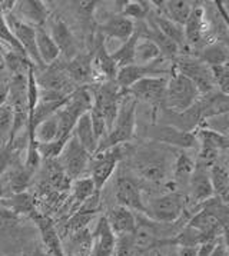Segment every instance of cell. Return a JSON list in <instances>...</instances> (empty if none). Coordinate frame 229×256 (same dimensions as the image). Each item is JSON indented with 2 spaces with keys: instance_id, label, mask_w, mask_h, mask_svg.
I'll return each instance as SVG.
<instances>
[{
  "instance_id": "6da1fadb",
  "label": "cell",
  "mask_w": 229,
  "mask_h": 256,
  "mask_svg": "<svg viewBox=\"0 0 229 256\" xmlns=\"http://www.w3.org/2000/svg\"><path fill=\"white\" fill-rule=\"evenodd\" d=\"M129 166L134 174L148 184L164 186L172 179V164L176 150L165 144H140L129 152Z\"/></svg>"
},
{
  "instance_id": "7a4b0ae2",
  "label": "cell",
  "mask_w": 229,
  "mask_h": 256,
  "mask_svg": "<svg viewBox=\"0 0 229 256\" xmlns=\"http://www.w3.org/2000/svg\"><path fill=\"white\" fill-rule=\"evenodd\" d=\"M138 102L134 98L124 94L118 114L114 119V126L109 130V134H106L102 142H99L98 149L94 154H100L108 149H112L116 146H122V144H129L135 139L136 134V109Z\"/></svg>"
},
{
  "instance_id": "3957f363",
  "label": "cell",
  "mask_w": 229,
  "mask_h": 256,
  "mask_svg": "<svg viewBox=\"0 0 229 256\" xmlns=\"http://www.w3.org/2000/svg\"><path fill=\"white\" fill-rule=\"evenodd\" d=\"M169 74L170 78H168L166 92L162 108L174 112H184L198 100L200 93L188 78L178 72L174 64Z\"/></svg>"
},
{
  "instance_id": "277c9868",
  "label": "cell",
  "mask_w": 229,
  "mask_h": 256,
  "mask_svg": "<svg viewBox=\"0 0 229 256\" xmlns=\"http://www.w3.org/2000/svg\"><path fill=\"white\" fill-rule=\"evenodd\" d=\"M186 204V198L182 194L169 192L145 204V216L158 224H175L184 215Z\"/></svg>"
},
{
  "instance_id": "5b68a950",
  "label": "cell",
  "mask_w": 229,
  "mask_h": 256,
  "mask_svg": "<svg viewBox=\"0 0 229 256\" xmlns=\"http://www.w3.org/2000/svg\"><path fill=\"white\" fill-rule=\"evenodd\" d=\"M166 84V76H152V78H145V79L138 80L124 92L128 96L134 98L138 103L144 102L150 104L154 109L152 112V116H154L164 106Z\"/></svg>"
},
{
  "instance_id": "8992f818",
  "label": "cell",
  "mask_w": 229,
  "mask_h": 256,
  "mask_svg": "<svg viewBox=\"0 0 229 256\" xmlns=\"http://www.w3.org/2000/svg\"><path fill=\"white\" fill-rule=\"evenodd\" d=\"M90 93H92V99H94L92 106L99 109V112L104 114V122L108 126V134H109V130L114 126L119 104H120V100H122L125 92L114 80V82H104L98 86H94L90 89Z\"/></svg>"
},
{
  "instance_id": "52a82bcc",
  "label": "cell",
  "mask_w": 229,
  "mask_h": 256,
  "mask_svg": "<svg viewBox=\"0 0 229 256\" xmlns=\"http://www.w3.org/2000/svg\"><path fill=\"white\" fill-rule=\"evenodd\" d=\"M144 136L149 142L165 144L169 148H178L180 150L184 149H194L198 146V140L195 134L182 132L176 128H172L164 123H150L144 129Z\"/></svg>"
},
{
  "instance_id": "ba28073f",
  "label": "cell",
  "mask_w": 229,
  "mask_h": 256,
  "mask_svg": "<svg viewBox=\"0 0 229 256\" xmlns=\"http://www.w3.org/2000/svg\"><path fill=\"white\" fill-rule=\"evenodd\" d=\"M172 63H174V68L178 72L184 74L185 78H188L196 86V89L200 94H206L209 92L218 90L215 86V82H214L209 66L202 63L195 56H189V54L179 56L176 60L172 62Z\"/></svg>"
},
{
  "instance_id": "9c48e42d",
  "label": "cell",
  "mask_w": 229,
  "mask_h": 256,
  "mask_svg": "<svg viewBox=\"0 0 229 256\" xmlns=\"http://www.w3.org/2000/svg\"><path fill=\"white\" fill-rule=\"evenodd\" d=\"M124 154H125L122 150V146H116L100 154H94L90 158V179L94 180L96 194L100 195L104 186L112 178L119 162L124 159Z\"/></svg>"
},
{
  "instance_id": "30bf717a",
  "label": "cell",
  "mask_w": 229,
  "mask_h": 256,
  "mask_svg": "<svg viewBox=\"0 0 229 256\" xmlns=\"http://www.w3.org/2000/svg\"><path fill=\"white\" fill-rule=\"evenodd\" d=\"M34 78L39 86V90H44V92L56 93L68 98L78 89V86L69 79L68 73L64 72L63 64L53 63L50 66H46L39 73L34 69Z\"/></svg>"
},
{
  "instance_id": "8fae6325",
  "label": "cell",
  "mask_w": 229,
  "mask_h": 256,
  "mask_svg": "<svg viewBox=\"0 0 229 256\" xmlns=\"http://www.w3.org/2000/svg\"><path fill=\"white\" fill-rule=\"evenodd\" d=\"M4 20H6L9 29L13 33V36L16 38V40L19 42L22 49L24 50L26 56L32 62V64L34 66V69H39V70L44 69L46 66L40 60V56H39L38 49H36V29L33 26H30V24L22 22V19H19L13 13L6 14Z\"/></svg>"
},
{
  "instance_id": "7c38bea8",
  "label": "cell",
  "mask_w": 229,
  "mask_h": 256,
  "mask_svg": "<svg viewBox=\"0 0 229 256\" xmlns=\"http://www.w3.org/2000/svg\"><path fill=\"white\" fill-rule=\"evenodd\" d=\"M90 158L92 156L84 150L82 144L76 139L74 134H72L58 159L60 160V169L63 170V174L74 180L79 179L80 174L86 170V168L90 164Z\"/></svg>"
},
{
  "instance_id": "4fadbf2b",
  "label": "cell",
  "mask_w": 229,
  "mask_h": 256,
  "mask_svg": "<svg viewBox=\"0 0 229 256\" xmlns=\"http://www.w3.org/2000/svg\"><path fill=\"white\" fill-rule=\"evenodd\" d=\"M165 63H166V60L162 58V59H158L155 62L146 63V64L134 63V64H129V66H125V68H120L118 70L114 82L122 90H126L134 83L140 80V79L152 78V76H165V74H169L170 69H166L164 66Z\"/></svg>"
},
{
  "instance_id": "5bb4252c",
  "label": "cell",
  "mask_w": 229,
  "mask_h": 256,
  "mask_svg": "<svg viewBox=\"0 0 229 256\" xmlns=\"http://www.w3.org/2000/svg\"><path fill=\"white\" fill-rule=\"evenodd\" d=\"M114 198L119 206L130 209L132 212L145 215V202L142 198V189L135 179L128 176H119L114 184Z\"/></svg>"
},
{
  "instance_id": "9a60e30c",
  "label": "cell",
  "mask_w": 229,
  "mask_h": 256,
  "mask_svg": "<svg viewBox=\"0 0 229 256\" xmlns=\"http://www.w3.org/2000/svg\"><path fill=\"white\" fill-rule=\"evenodd\" d=\"M116 235L110 229L106 216H100L92 234V242L88 256H114Z\"/></svg>"
},
{
  "instance_id": "2e32d148",
  "label": "cell",
  "mask_w": 229,
  "mask_h": 256,
  "mask_svg": "<svg viewBox=\"0 0 229 256\" xmlns=\"http://www.w3.org/2000/svg\"><path fill=\"white\" fill-rule=\"evenodd\" d=\"M98 33L104 38L116 39L124 43L135 33V22L126 19L120 13H106L104 22L98 24Z\"/></svg>"
},
{
  "instance_id": "e0dca14e",
  "label": "cell",
  "mask_w": 229,
  "mask_h": 256,
  "mask_svg": "<svg viewBox=\"0 0 229 256\" xmlns=\"http://www.w3.org/2000/svg\"><path fill=\"white\" fill-rule=\"evenodd\" d=\"M64 72L68 73L69 79L78 88L88 86V83L94 78V64H92V53L90 52H80L73 59L66 62Z\"/></svg>"
},
{
  "instance_id": "ac0fdd59",
  "label": "cell",
  "mask_w": 229,
  "mask_h": 256,
  "mask_svg": "<svg viewBox=\"0 0 229 256\" xmlns=\"http://www.w3.org/2000/svg\"><path fill=\"white\" fill-rule=\"evenodd\" d=\"M50 38L56 43L58 49L60 52V54H63V58L66 59V62H69L78 53H80L78 39L74 38L70 28L62 19H56L52 23Z\"/></svg>"
},
{
  "instance_id": "d6986e66",
  "label": "cell",
  "mask_w": 229,
  "mask_h": 256,
  "mask_svg": "<svg viewBox=\"0 0 229 256\" xmlns=\"http://www.w3.org/2000/svg\"><path fill=\"white\" fill-rule=\"evenodd\" d=\"M206 14H205V6H194L189 19L184 26L185 40L186 44H192L194 48H199L204 44L205 36H206Z\"/></svg>"
},
{
  "instance_id": "ffe728a7",
  "label": "cell",
  "mask_w": 229,
  "mask_h": 256,
  "mask_svg": "<svg viewBox=\"0 0 229 256\" xmlns=\"http://www.w3.org/2000/svg\"><path fill=\"white\" fill-rule=\"evenodd\" d=\"M202 123L208 120L210 118H215L219 114H225L229 110V98L228 94L214 90L206 94H200L199 99L196 100Z\"/></svg>"
},
{
  "instance_id": "44dd1931",
  "label": "cell",
  "mask_w": 229,
  "mask_h": 256,
  "mask_svg": "<svg viewBox=\"0 0 229 256\" xmlns=\"http://www.w3.org/2000/svg\"><path fill=\"white\" fill-rule=\"evenodd\" d=\"M110 229L116 236L134 235L136 228V215L124 206H114L106 216Z\"/></svg>"
},
{
  "instance_id": "7402d4cb",
  "label": "cell",
  "mask_w": 229,
  "mask_h": 256,
  "mask_svg": "<svg viewBox=\"0 0 229 256\" xmlns=\"http://www.w3.org/2000/svg\"><path fill=\"white\" fill-rule=\"evenodd\" d=\"M152 4H156V13L164 14L169 20L176 23L179 26H185V23L189 19L194 3L186 0H166V2H152Z\"/></svg>"
},
{
  "instance_id": "603a6c76",
  "label": "cell",
  "mask_w": 229,
  "mask_h": 256,
  "mask_svg": "<svg viewBox=\"0 0 229 256\" xmlns=\"http://www.w3.org/2000/svg\"><path fill=\"white\" fill-rule=\"evenodd\" d=\"M189 189H190V196L195 202L198 204H205L209 199L215 198L214 189L209 178V170L204 168H196L192 172L189 178Z\"/></svg>"
},
{
  "instance_id": "cb8c5ba5",
  "label": "cell",
  "mask_w": 229,
  "mask_h": 256,
  "mask_svg": "<svg viewBox=\"0 0 229 256\" xmlns=\"http://www.w3.org/2000/svg\"><path fill=\"white\" fill-rule=\"evenodd\" d=\"M34 220H36L38 229H39L40 236H42L43 245L46 248L44 250L49 252L52 256H66L64 250H63L60 238L58 235V230L52 224V220L46 216L40 215L34 216Z\"/></svg>"
},
{
  "instance_id": "d4e9b609",
  "label": "cell",
  "mask_w": 229,
  "mask_h": 256,
  "mask_svg": "<svg viewBox=\"0 0 229 256\" xmlns=\"http://www.w3.org/2000/svg\"><path fill=\"white\" fill-rule=\"evenodd\" d=\"M19 14L24 19V23L30 24L33 28H43L44 22L48 19V8L44 6V2L40 0H23V2H16L14 6Z\"/></svg>"
},
{
  "instance_id": "484cf974",
  "label": "cell",
  "mask_w": 229,
  "mask_h": 256,
  "mask_svg": "<svg viewBox=\"0 0 229 256\" xmlns=\"http://www.w3.org/2000/svg\"><path fill=\"white\" fill-rule=\"evenodd\" d=\"M196 59L205 63L209 68L228 64L229 49L228 44L224 42H212L208 44H204L195 56Z\"/></svg>"
},
{
  "instance_id": "4316f807",
  "label": "cell",
  "mask_w": 229,
  "mask_h": 256,
  "mask_svg": "<svg viewBox=\"0 0 229 256\" xmlns=\"http://www.w3.org/2000/svg\"><path fill=\"white\" fill-rule=\"evenodd\" d=\"M209 178H210V184H212L215 198H218L219 200L226 204L229 192V174L226 164L218 160L209 169Z\"/></svg>"
},
{
  "instance_id": "83f0119b",
  "label": "cell",
  "mask_w": 229,
  "mask_h": 256,
  "mask_svg": "<svg viewBox=\"0 0 229 256\" xmlns=\"http://www.w3.org/2000/svg\"><path fill=\"white\" fill-rule=\"evenodd\" d=\"M34 29H36V49L40 56V60L44 66H50L54 62H58L60 52L50 38V34L44 30V28H34Z\"/></svg>"
},
{
  "instance_id": "f1b7e54d",
  "label": "cell",
  "mask_w": 229,
  "mask_h": 256,
  "mask_svg": "<svg viewBox=\"0 0 229 256\" xmlns=\"http://www.w3.org/2000/svg\"><path fill=\"white\" fill-rule=\"evenodd\" d=\"M73 134L76 136V139L79 140V144H82L84 150L90 156H94L96 149H98V140H96L94 130H92V123H90L89 112L84 113L79 118V120L74 126Z\"/></svg>"
},
{
  "instance_id": "f546056e",
  "label": "cell",
  "mask_w": 229,
  "mask_h": 256,
  "mask_svg": "<svg viewBox=\"0 0 229 256\" xmlns=\"http://www.w3.org/2000/svg\"><path fill=\"white\" fill-rule=\"evenodd\" d=\"M194 134L196 136L198 144H200V148L216 150L219 154H226L229 146L228 136L214 132L208 128H204V126H199Z\"/></svg>"
},
{
  "instance_id": "4dcf8cb0",
  "label": "cell",
  "mask_w": 229,
  "mask_h": 256,
  "mask_svg": "<svg viewBox=\"0 0 229 256\" xmlns=\"http://www.w3.org/2000/svg\"><path fill=\"white\" fill-rule=\"evenodd\" d=\"M0 54L3 59V64L9 69L12 76H26L32 66V62L28 56L22 54L19 52L12 50V49H2L0 48Z\"/></svg>"
},
{
  "instance_id": "1f68e13d",
  "label": "cell",
  "mask_w": 229,
  "mask_h": 256,
  "mask_svg": "<svg viewBox=\"0 0 229 256\" xmlns=\"http://www.w3.org/2000/svg\"><path fill=\"white\" fill-rule=\"evenodd\" d=\"M138 39H139V36H138V33L135 32L128 40L124 42V43L120 44V48H118L116 50L110 53V58H112L114 63H116L118 69L125 68V66H129V64H134V63H135V52Z\"/></svg>"
},
{
  "instance_id": "d6a6232c",
  "label": "cell",
  "mask_w": 229,
  "mask_h": 256,
  "mask_svg": "<svg viewBox=\"0 0 229 256\" xmlns=\"http://www.w3.org/2000/svg\"><path fill=\"white\" fill-rule=\"evenodd\" d=\"M195 170V160L185 154L184 150H176L174 164H172V180L175 182H182V180H189L192 172Z\"/></svg>"
},
{
  "instance_id": "836d02e7",
  "label": "cell",
  "mask_w": 229,
  "mask_h": 256,
  "mask_svg": "<svg viewBox=\"0 0 229 256\" xmlns=\"http://www.w3.org/2000/svg\"><path fill=\"white\" fill-rule=\"evenodd\" d=\"M0 206L4 209H9L14 215L19 214H33L34 205L32 200V196L28 194H14L9 199H0Z\"/></svg>"
},
{
  "instance_id": "e575fe53",
  "label": "cell",
  "mask_w": 229,
  "mask_h": 256,
  "mask_svg": "<svg viewBox=\"0 0 229 256\" xmlns=\"http://www.w3.org/2000/svg\"><path fill=\"white\" fill-rule=\"evenodd\" d=\"M158 59H162V54H160V52L156 48V44L152 43L150 40H148V39L139 38L138 43H136L135 63H138V64H146V63L155 62Z\"/></svg>"
},
{
  "instance_id": "d590c367",
  "label": "cell",
  "mask_w": 229,
  "mask_h": 256,
  "mask_svg": "<svg viewBox=\"0 0 229 256\" xmlns=\"http://www.w3.org/2000/svg\"><path fill=\"white\" fill-rule=\"evenodd\" d=\"M58 134H59V123H58V118L56 113L48 118L46 120L39 123L34 129V139L38 144H48V142H53L58 139Z\"/></svg>"
},
{
  "instance_id": "8d00e7d4",
  "label": "cell",
  "mask_w": 229,
  "mask_h": 256,
  "mask_svg": "<svg viewBox=\"0 0 229 256\" xmlns=\"http://www.w3.org/2000/svg\"><path fill=\"white\" fill-rule=\"evenodd\" d=\"M150 10H152V8H150L149 2L132 0V2H124V8L120 10V14L132 22H142L148 18Z\"/></svg>"
},
{
  "instance_id": "74e56055",
  "label": "cell",
  "mask_w": 229,
  "mask_h": 256,
  "mask_svg": "<svg viewBox=\"0 0 229 256\" xmlns=\"http://www.w3.org/2000/svg\"><path fill=\"white\" fill-rule=\"evenodd\" d=\"M72 190L74 200L79 202V204H84L86 200H89L92 196L99 195V194H96L94 180L90 179V176L89 178L74 179V182L72 184Z\"/></svg>"
},
{
  "instance_id": "f35d334b",
  "label": "cell",
  "mask_w": 229,
  "mask_h": 256,
  "mask_svg": "<svg viewBox=\"0 0 229 256\" xmlns=\"http://www.w3.org/2000/svg\"><path fill=\"white\" fill-rule=\"evenodd\" d=\"M30 176L32 174L24 169V166L13 169L9 174V178H8V186L12 190V194L13 195L14 194H23L29 182H30Z\"/></svg>"
},
{
  "instance_id": "ab89813d",
  "label": "cell",
  "mask_w": 229,
  "mask_h": 256,
  "mask_svg": "<svg viewBox=\"0 0 229 256\" xmlns=\"http://www.w3.org/2000/svg\"><path fill=\"white\" fill-rule=\"evenodd\" d=\"M66 144H68V140H64V139H56V140L48 142V144H38V152H39L40 159L56 160L63 152Z\"/></svg>"
},
{
  "instance_id": "60d3db41",
  "label": "cell",
  "mask_w": 229,
  "mask_h": 256,
  "mask_svg": "<svg viewBox=\"0 0 229 256\" xmlns=\"http://www.w3.org/2000/svg\"><path fill=\"white\" fill-rule=\"evenodd\" d=\"M89 116H90V123H92V130H94V138L99 144V142H102L108 134V126L104 122V114L99 112V109L92 106L89 110Z\"/></svg>"
},
{
  "instance_id": "b9f144b4",
  "label": "cell",
  "mask_w": 229,
  "mask_h": 256,
  "mask_svg": "<svg viewBox=\"0 0 229 256\" xmlns=\"http://www.w3.org/2000/svg\"><path fill=\"white\" fill-rule=\"evenodd\" d=\"M13 124V113L9 103L0 108V142L8 144Z\"/></svg>"
},
{
  "instance_id": "7bdbcfd3",
  "label": "cell",
  "mask_w": 229,
  "mask_h": 256,
  "mask_svg": "<svg viewBox=\"0 0 229 256\" xmlns=\"http://www.w3.org/2000/svg\"><path fill=\"white\" fill-rule=\"evenodd\" d=\"M210 73H212V78H214V82L215 86L219 92L228 94L229 89V69L228 64H222V66H214V68H209Z\"/></svg>"
},
{
  "instance_id": "ee69618b",
  "label": "cell",
  "mask_w": 229,
  "mask_h": 256,
  "mask_svg": "<svg viewBox=\"0 0 229 256\" xmlns=\"http://www.w3.org/2000/svg\"><path fill=\"white\" fill-rule=\"evenodd\" d=\"M94 214H96V210H94V209H82V210H79L76 215L72 216V219L68 224V228L72 229L73 232H79L82 229H86V225L94 218Z\"/></svg>"
},
{
  "instance_id": "f6af8a7d",
  "label": "cell",
  "mask_w": 229,
  "mask_h": 256,
  "mask_svg": "<svg viewBox=\"0 0 229 256\" xmlns=\"http://www.w3.org/2000/svg\"><path fill=\"white\" fill-rule=\"evenodd\" d=\"M200 126L208 128V129L214 130V132H218V134L228 136V113L210 118V119L202 123Z\"/></svg>"
},
{
  "instance_id": "bcb514c9",
  "label": "cell",
  "mask_w": 229,
  "mask_h": 256,
  "mask_svg": "<svg viewBox=\"0 0 229 256\" xmlns=\"http://www.w3.org/2000/svg\"><path fill=\"white\" fill-rule=\"evenodd\" d=\"M14 156H16V149L13 148V144H6L0 148V176L13 164Z\"/></svg>"
},
{
  "instance_id": "7dc6e473",
  "label": "cell",
  "mask_w": 229,
  "mask_h": 256,
  "mask_svg": "<svg viewBox=\"0 0 229 256\" xmlns=\"http://www.w3.org/2000/svg\"><path fill=\"white\" fill-rule=\"evenodd\" d=\"M18 219H19L18 215H14L9 209H4L0 206V234L12 229L18 224Z\"/></svg>"
},
{
  "instance_id": "c3c4849f",
  "label": "cell",
  "mask_w": 229,
  "mask_h": 256,
  "mask_svg": "<svg viewBox=\"0 0 229 256\" xmlns=\"http://www.w3.org/2000/svg\"><path fill=\"white\" fill-rule=\"evenodd\" d=\"M209 256H228V252H226V244L222 240H216V244L214 246L212 252L209 254Z\"/></svg>"
},
{
  "instance_id": "681fc988",
  "label": "cell",
  "mask_w": 229,
  "mask_h": 256,
  "mask_svg": "<svg viewBox=\"0 0 229 256\" xmlns=\"http://www.w3.org/2000/svg\"><path fill=\"white\" fill-rule=\"evenodd\" d=\"M9 99V82H0V108L4 106Z\"/></svg>"
},
{
  "instance_id": "f907efd6",
  "label": "cell",
  "mask_w": 229,
  "mask_h": 256,
  "mask_svg": "<svg viewBox=\"0 0 229 256\" xmlns=\"http://www.w3.org/2000/svg\"><path fill=\"white\" fill-rule=\"evenodd\" d=\"M198 246H179V256H196Z\"/></svg>"
},
{
  "instance_id": "816d5d0a",
  "label": "cell",
  "mask_w": 229,
  "mask_h": 256,
  "mask_svg": "<svg viewBox=\"0 0 229 256\" xmlns=\"http://www.w3.org/2000/svg\"><path fill=\"white\" fill-rule=\"evenodd\" d=\"M33 256H52L49 252H46L43 249V246H36L34 250H33Z\"/></svg>"
},
{
  "instance_id": "f5cc1de1",
  "label": "cell",
  "mask_w": 229,
  "mask_h": 256,
  "mask_svg": "<svg viewBox=\"0 0 229 256\" xmlns=\"http://www.w3.org/2000/svg\"><path fill=\"white\" fill-rule=\"evenodd\" d=\"M3 196H4V184L0 180V199H3Z\"/></svg>"
},
{
  "instance_id": "db71d44e",
  "label": "cell",
  "mask_w": 229,
  "mask_h": 256,
  "mask_svg": "<svg viewBox=\"0 0 229 256\" xmlns=\"http://www.w3.org/2000/svg\"><path fill=\"white\" fill-rule=\"evenodd\" d=\"M4 68V64H3V59H2V54H0V70Z\"/></svg>"
},
{
  "instance_id": "11a10c76",
  "label": "cell",
  "mask_w": 229,
  "mask_h": 256,
  "mask_svg": "<svg viewBox=\"0 0 229 256\" xmlns=\"http://www.w3.org/2000/svg\"><path fill=\"white\" fill-rule=\"evenodd\" d=\"M70 256H82V255H70Z\"/></svg>"
},
{
  "instance_id": "9f6ffc18",
  "label": "cell",
  "mask_w": 229,
  "mask_h": 256,
  "mask_svg": "<svg viewBox=\"0 0 229 256\" xmlns=\"http://www.w3.org/2000/svg\"><path fill=\"white\" fill-rule=\"evenodd\" d=\"M0 256H3V255H0Z\"/></svg>"
}]
</instances>
